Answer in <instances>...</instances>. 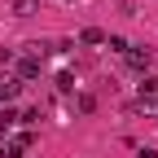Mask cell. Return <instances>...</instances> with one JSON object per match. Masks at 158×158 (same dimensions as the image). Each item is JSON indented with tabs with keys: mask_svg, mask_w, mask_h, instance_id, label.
<instances>
[{
	"mask_svg": "<svg viewBox=\"0 0 158 158\" xmlns=\"http://www.w3.org/2000/svg\"><path fill=\"white\" fill-rule=\"evenodd\" d=\"M123 57H127V66H132V70H145V66H149V48H127Z\"/></svg>",
	"mask_w": 158,
	"mask_h": 158,
	"instance_id": "cell-2",
	"label": "cell"
},
{
	"mask_svg": "<svg viewBox=\"0 0 158 158\" xmlns=\"http://www.w3.org/2000/svg\"><path fill=\"white\" fill-rule=\"evenodd\" d=\"M13 123H18V114H13V110H0V132H9Z\"/></svg>",
	"mask_w": 158,
	"mask_h": 158,
	"instance_id": "cell-7",
	"label": "cell"
},
{
	"mask_svg": "<svg viewBox=\"0 0 158 158\" xmlns=\"http://www.w3.org/2000/svg\"><path fill=\"white\" fill-rule=\"evenodd\" d=\"M141 110H145V114H158V101H154V97H145V101H141Z\"/></svg>",
	"mask_w": 158,
	"mask_h": 158,
	"instance_id": "cell-8",
	"label": "cell"
},
{
	"mask_svg": "<svg viewBox=\"0 0 158 158\" xmlns=\"http://www.w3.org/2000/svg\"><path fill=\"white\" fill-rule=\"evenodd\" d=\"M79 40H84V44H106V35H101V31H97V27H88V31H84V35H79Z\"/></svg>",
	"mask_w": 158,
	"mask_h": 158,
	"instance_id": "cell-6",
	"label": "cell"
},
{
	"mask_svg": "<svg viewBox=\"0 0 158 158\" xmlns=\"http://www.w3.org/2000/svg\"><path fill=\"white\" fill-rule=\"evenodd\" d=\"M31 141H35L31 132H22V136H13V141H0V158H22V154L31 149Z\"/></svg>",
	"mask_w": 158,
	"mask_h": 158,
	"instance_id": "cell-1",
	"label": "cell"
},
{
	"mask_svg": "<svg viewBox=\"0 0 158 158\" xmlns=\"http://www.w3.org/2000/svg\"><path fill=\"white\" fill-rule=\"evenodd\" d=\"M35 5H40V0H13V13L27 18V13H35Z\"/></svg>",
	"mask_w": 158,
	"mask_h": 158,
	"instance_id": "cell-5",
	"label": "cell"
},
{
	"mask_svg": "<svg viewBox=\"0 0 158 158\" xmlns=\"http://www.w3.org/2000/svg\"><path fill=\"white\" fill-rule=\"evenodd\" d=\"M40 75V57H22V62H18V84H22V79H35Z\"/></svg>",
	"mask_w": 158,
	"mask_h": 158,
	"instance_id": "cell-3",
	"label": "cell"
},
{
	"mask_svg": "<svg viewBox=\"0 0 158 158\" xmlns=\"http://www.w3.org/2000/svg\"><path fill=\"white\" fill-rule=\"evenodd\" d=\"M18 92H22V84H18V79H9V75L0 79V101H13Z\"/></svg>",
	"mask_w": 158,
	"mask_h": 158,
	"instance_id": "cell-4",
	"label": "cell"
}]
</instances>
